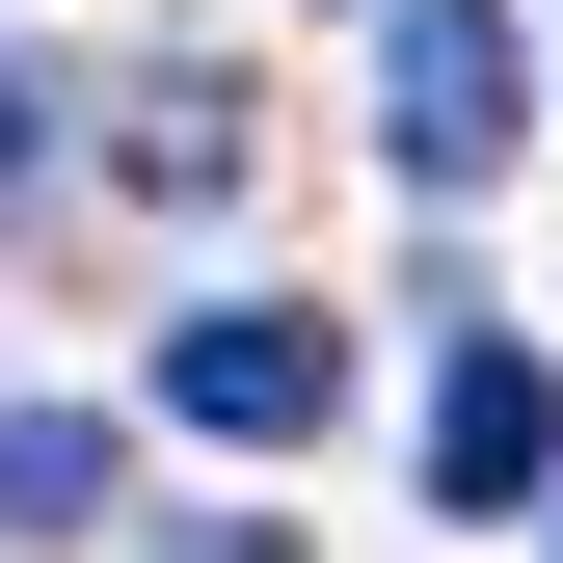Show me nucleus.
I'll use <instances>...</instances> for the list:
<instances>
[{"label":"nucleus","mask_w":563,"mask_h":563,"mask_svg":"<svg viewBox=\"0 0 563 563\" xmlns=\"http://www.w3.org/2000/svg\"><path fill=\"white\" fill-rule=\"evenodd\" d=\"M0 537H108V430L81 402H0Z\"/></svg>","instance_id":"obj_5"},{"label":"nucleus","mask_w":563,"mask_h":563,"mask_svg":"<svg viewBox=\"0 0 563 563\" xmlns=\"http://www.w3.org/2000/svg\"><path fill=\"white\" fill-rule=\"evenodd\" d=\"M162 402H188L216 456H296L322 402H349V322H296V296H216V322L162 349Z\"/></svg>","instance_id":"obj_2"},{"label":"nucleus","mask_w":563,"mask_h":563,"mask_svg":"<svg viewBox=\"0 0 563 563\" xmlns=\"http://www.w3.org/2000/svg\"><path fill=\"white\" fill-rule=\"evenodd\" d=\"M0 188H54V81H27V54H0Z\"/></svg>","instance_id":"obj_6"},{"label":"nucleus","mask_w":563,"mask_h":563,"mask_svg":"<svg viewBox=\"0 0 563 563\" xmlns=\"http://www.w3.org/2000/svg\"><path fill=\"white\" fill-rule=\"evenodd\" d=\"M537 134V54H510V0H402V54H376V162L402 188H483Z\"/></svg>","instance_id":"obj_1"},{"label":"nucleus","mask_w":563,"mask_h":563,"mask_svg":"<svg viewBox=\"0 0 563 563\" xmlns=\"http://www.w3.org/2000/svg\"><path fill=\"white\" fill-rule=\"evenodd\" d=\"M108 162L162 188V216H216V188H242V81H216V54H162V81L108 108Z\"/></svg>","instance_id":"obj_4"},{"label":"nucleus","mask_w":563,"mask_h":563,"mask_svg":"<svg viewBox=\"0 0 563 563\" xmlns=\"http://www.w3.org/2000/svg\"><path fill=\"white\" fill-rule=\"evenodd\" d=\"M537 483H563V376L483 322L456 376H430V510H537Z\"/></svg>","instance_id":"obj_3"},{"label":"nucleus","mask_w":563,"mask_h":563,"mask_svg":"<svg viewBox=\"0 0 563 563\" xmlns=\"http://www.w3.org/2000/svg\"><path fill=\"white\" fill-rule=\"evenodd\" d=\"M162 563H296V537H268V510H188V537H162Z\"/></svg>","instance_id":"obj_7"}]
</instances>
